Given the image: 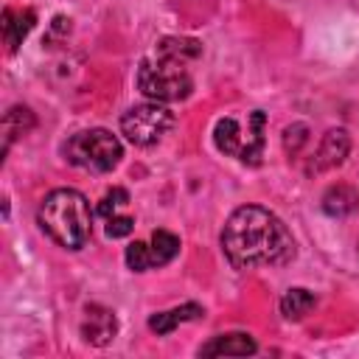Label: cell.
Returning a JSON list of instances; mask_svg holds the SVG:
<instances>
[{
  "mask_svg": "<svg viewBox=\"0 0 359 359\" xmlns=\"http://www.w3.org/2000/svg\"><path fill=\"white\" fill-rule=\"evenodd\" d=\"M222 252L236 269L283 266L294 258L289 227L261 205L236 208L222 227Z\"/></svg>",
  "mask_w": 359,
  "mask_h": 359,
  "instance_id": "obj_1",
  "label": "cell"
},
{
  "mask_svg": "<svg viewBox=\"0 0 359 359\" xmlns=\"http://www.w3.org/2000/svg\"><path fill=\"white\" fill-rule=\"evenodd\" d=\"M202 53V45L188 36H165L154 56L143 59L137 67V90L149 101L171 104L182 101L194 93V76L188 70V62H194Z\"/></svg>",
  "mask_w": 359,
  "mask_h": 359,
  "instance_id": "obj_2",
  "label": "cell"
},
{
  "mask_svg": "<svg viewBox=\"0 0 359 359\" xmlns=\"http://www.w3.org/2000/svg\"><path fill=\"white\" fill-rule=\"evenodd\" d=\"M36 222L48 238H53L65 250H79L87 244L93 233V210L84 194L73 188L50 191L36 210Z\"/></svg>",
  "mask_w": 359,
  "mask_h": 359,
  "instance_id": "obj_3",
  "label": "cell"
},
{
  "mask_svg": "<svg viewBox=\"0 0 359 359\" xmlns=\"http://www.w3.org/2000/svg\"><path fill=\"white\" fill-rule=\"evenodd\" d=\"M264 132H266V115L261 109H252L247 115V123H241L233 115L219 118L213 126V143L222 154L236 157L244 165H261Z\"/></svg>",
  "mask_w": 359,
  "mask_h": 359,
  "instance_id": "obj_4",
  "label": "cell"
},
{
  "mask_svg": "<svg viewBox=\"0 0 359 359\" xmlns=\"http://www.w3.org/2000/svg\"><path fill=\"white\" fill-rule=\"evenodd\" d=\"M62 151H65L67 163H73L76 168L95 171V174L112 171L121 163V157H123L121 140L112 132H107V129H84V132H76L65 143Z\"/></svg>",
  "mask_w": 359,
  "mask_h": 359,
  "instance_id": "obj_5",
  "label": "cell"
},
{
  "mask_svg": "<svg viewBox=\"0 0 359 359\" xmlns=\"http://www.w3.org/2000/svg\"><path fill=\"white\" fill-rule=\"evenodd\" d=\"M171 126H174V112L165 104H160V101L135 104L121 118V132L135 146H154V143H160L168 135Z\"/></svg>",
  "mask_w": 359,
  "mask_h": 359,
  "instance_id": "obj_6",
  "label": "cell"
},
{
  "mask_svg": "<svg viewBox=\"0 0 359 359\" xmlns=\"http://www.w3.org/2000/svg\"><path fill=\"white\" fill-rule=\"evenodd\" d=\"M118 334V320L109 309L104 306H87L84 309V320H81V337L90 342V345H109Z\"/></svg>",
  "mask_w": 359,
  "mask_h": 359,
  "instance_id": "obj_7",
  "label": "cell"
},
{
  "mask_svg": "<svg viewBox=\"0 0 359 359\" xmlns=\"http://www.w3.org/2000/svg\"><path fill=\"white\" fill-rule=\"evenodd\" d=\"M351 151V137L345 129H328L317 146V154H314V163H311V171H328V168H337L345 163Z\"/></svg>",
  "mask_w": 359,
  "mask_h": 359,
  "instance_id": "obj_8",
  "label": "cell"
},
{
  "mask_svg": "<svg viewBox=\"0 0 359 359\" xmlns=\"http://www.w3.org/2000/svg\"><path fill=\"white\" fill-rule=\"evenodd\" d=\"M34 22H36L34 8H6V11H3L0 28H3V39H6L8 53H14V50L22 45V39L31 34Z\"/></svg>",
  "mask_w": 359,
  "mask_h": 359,
  "instance_id": "obj_9",
  "label": "cell"
},
{
  "mask_svg": "<svg viewBox=\"0 0 359 359\" xmlns=\"http://www.w3.org/2000/svg\"><path fill=\"white\" fill-rule=\"evenodd\" d=\"M258 345L250 334H219L199 348V356H250Z\"/></svg>",
  "mask_w": 359,
  "mask_h": 359,
  "instance_id": "obj_10",
  "label": "cell"
},
{
  "mask_svg": "<svg viewBox=\"0 0 359 359\" xmlns=\"http://www.w3.org/2000/svg\"><path fill=\"white\" fill-rule=\"evenodd\" d=\"M205 314V309L199 306V303H182V306H177V309H168V311H157V314H151L149 317V328L154 331V334H171L180 323H191V320H199Z\"/></svg>",
  "mask_w": 359,
  "mask_h": 359,
  "instance_id": "obj_11",
  "label": "cell"
},
{
  "mask_svg": "<svg viewBox=\"0 0 359 359\" xmlns=\"http://www.w3.org/2000/svg\"><path fill=\"white\" fill-rule=\"evenodd\" d=\"M359 208V191L353 185H345V182H337L331 185L325 194H323V210L334 219L339 216H351L353 210Z\"/></svg>",
  "mask_w": 359,
  "mask_h": 359,
  "instance_id": "obj_12",
  "label": "cell"
},
{
  "mask_svg": "<svg viewBox=\"0 0 359 359\" xmlns=\"http://www.w3.org/2000/svg\"><path fill=\"white\" fill-rule=\"evenodd\" d=\"M314 303H317V297H314L309 289L294 286V289H289V292L280 297V314H283L286 320H303V317L314 309Z\"/></svg>",
  "mask_w": 359,
  "mask_h": 359,
  "instance_id": "obj_13",
  "label": "cell"
},
{
  "mask_svg": "<svg viewBox=\"0 0 359 359\" xmlns=\"http://www.w3.org/2000/svg\"><path fill=\"white\" fill-rule=\"evenodd\" d=\"M149 247H151V264L154 266H165L180 252V238L171 230H154Z\"/></svg>",
  "mask_w": 359,
  "mask_h": 359,
  "instance_id": "obj_14",
  "label": "cell"
},
{
  "mask_svg": "<svg viewBox=\"0 0 359 359\" xmlns=\"http://www.w3.org/2000/svg\"><path fill=\"white\" fill-rule=\"evenodd\" d=\"M34 126V115L28 107H11L3 118V135H6V149L11 146V140L17 135H25L28 129Z\"/></svg>",
  "mask_w": 359,
  "mask_h": 359,
  "instance_id": "obj_15",
  "label": "cell"
},
{
  "mask_svg": "<svg viewBox=\"0 0 359 359\" xmlns=\"http://www.w3.org/2000/svg\"><path fill=\"white\" fill-rule=\"evenodd\" d=\"M126 266H129L132 272H146V269H151V266H154V264H151V247H149L146 241L129 244V247H126Z\"/></svg>",
  "mask_w": 359,
  "mask_h": 359,
  "instance_id": "obj_16",
  "label": "cell"
},
{
  "mask_svg": "<svg viewBox=\"0 0 359 359\" xmlns=\"http://www.w3.org/2000/svg\"><path fill=\"white\" fill-rule=\"evenodd\" d=\"M303 143H309V126L306 123H292L283 129V149L289 154H297Z\"/></svg>",
  "mask_w": 359,
  "mask_h": 359,
  "instance_id": "obj_17",
  "label": "cell"
},
{
  "mask_svg": "<svg viewBox=\"0 0 359 359\" xmlns=\"http://www.w3.org/2000/svg\"><path fill=\"white\" fill-rule=\"evenodd\" d=\"M126 202H129V194H126L123 188H112V191L104 194V199H101V205H98V213H101L104 219H109V216H115V210L123 208Z\"/></svg>",
  "mask_w": 359,
  "mask_h": 359,
  "instance_id": "obj_18",
  "label": "cell"
},
{
  "mask_svg": "<svg viewBox=\"0 0 359 359\" xmlns=\"http://www.w3.org/2000/svg\"><path fill=\"white\" fill-rule=\"evenodd\" d=\"M135 230V219L132 216H109L107 219V236L109 238H123Z\"/></svg>",
  "mask_w": 359,
  "mask_h": 359,
  "instance_id": "obj_19",
  "label": "cell"
}]
</instances>
